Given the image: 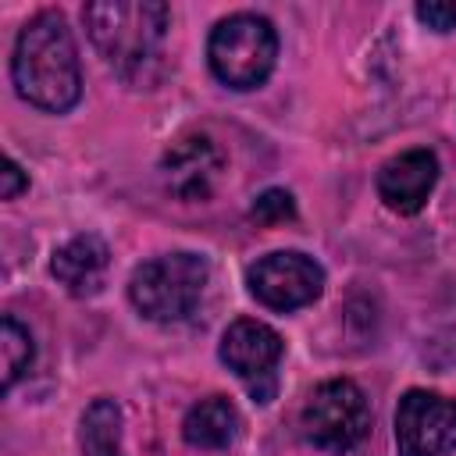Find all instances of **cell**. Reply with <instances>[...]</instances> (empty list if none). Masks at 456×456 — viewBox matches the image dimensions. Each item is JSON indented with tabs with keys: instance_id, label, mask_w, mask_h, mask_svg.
<instances>
[{
	"instance_id": "cell-17",
	"label": "cell",
	"mask_w": 456,
	"mask_h": 456,
	"mask_svg": "<svg viewBox=\"0 0 456 456\" xmlns=\"http://www.w3.org/2000/svg\"><path fill=\"white\" fill-rule=\"evenodd\" d=\"M0 178H4V185H0V196L4 200H14L21 189H28V178H25V171L7 157L4 160V171H0Z\"/></svg>"
},
{
	"instance_id": "cell-9",
	"label": "cell",
	"mask_w": 456,
	"mask_h": 456,
	"mask_svg": "<svg viewBox=\"0 0 456 456\" xmlns=\"http://www.w3.org/2000/svg\"><path fill=\"white\" fill-rule=\"evenodd\" d=\"M438 182V157L431 150H406L381 164L378 196L395 214H417Z\"/></svg>"
},
{
	"instance_id": "cell-14",
	"label": "cell",
	"mask_w": 456,
	"mask_h": 456,
	"mask_svg": "<svg viewBox=\"0 0 456 456\" xmlns=\"http://www.w3.org/2000/svg\"><path fill=\"white\" fill-rule=\"evenodd\" d=\"M0 349H4V388H11L28 370L32 353H36L28 328H21L11 314L0 321Z\"/></svg>"
},
{
	"instance_id": "cell-6",
	"label": "cell",
	"mask_w": 456,
	"mask_h": 456,
	"mask_svg": "<svg viewBox=\"0 0 456 456\" xmlns=\"http://www.w3.org/2000/svg\"><path fill=\"white\" fill-rule=\"evenodd\" d=\"M399 456H449L456 449V399L410 388L395 406Z\"/></svg>"
},
{
	"instance_id": "cell-16",
	"label": "cell",
	"mask_w": 456,
	"mask_h": 456,
	"mask_svg": "<svg viewBox=\"0 0 456 456\" xmlns=\"http://www.w3.org/2000/svg\"><path fill=\"white\" fill-rule=\"evenodd\" d=\"M417 18L435 28V32H452L456 28V4H442V0H420L417 4Z\"/></svg>"
},
{
	"instance_id": "cell-2",
	"label": "cell",
	"mask_w": 456,
	"mask_h": 456,
	"mask_svg": "<svg viewBox=\"0 0 456 456\" xmlns=\"http://www.w3.org/2000/svg\"><path fill=\"white\" fill-rule=\"evenodd\" d=\"M82 21L103 61L128 78L142 75L146 64L157 61L164 36L171 28V14L164 4H125V0L86 4Z\"/></svg>"
},
{
	"instance_id": "cell-15",
	"label": "cell",
	"mask_w": 456,
	"mask_h": 456,
	"mask_svg": "<svg viewBox=\"0 0 456 456\" xmlns=\"http://www.w3.org/2000/svg\"><path fill=\"white\" fill-rule=\"evenodd\" d=\"M249 217H253L256 224H285V221L296 217V200H292V192H285V189H267V192H260V196L253 200Z\"/></svg>"
},
{
	"instance_id": "cell-10",
	"label": "cell",
	"mask_w": 456,
	"mask_h": 456,
	"mask_svg": "<svg viewBox=\"0 0 456 456\" xmlns=\"http://www.w3.org/2000/svg\"><path fill=\"white\" fill-rule=\"evenodd\" d=\"M281 338L274 328H267L264 321H235L228 324V331L221 335V360L246 381H260V378H271V370L278 367L281 360Z\"/></svg>"
},
{
	"instance_id": "cell-12",
	"label": "cell",
	"mask_w": 456,
	"mask_h": 456,
	"mask_svg": "<svg viewBox=\"0 0 456 456\" xmlns=\"http://www.w3.org/2000/svg\"><path fill=\"white\" fill-rule=\"evenodd\" d=\"M182 438L192 449H228L239 438V410L224 395H207L189 406L182 420Z\"/></svg>"
},
{
	"instance_id": "cell-11",
	"label": "cell",
	"mask_w": 456,
	"mask_h": 456,
	"mask_svg": "<svg viewBox=\"0 0 456 456\" xmlns=\"http://www.w3.org/2000/svg\"><path fill=\"white\" fill-rule=\"evenodd\" d=\"M107 267H110V249L93 232L71 235L64 246L53 249V260H50L53 278L71 296H93V292H100V285L107 278Z\"/></svg>"
},
{
	"instance_id": "cell-7",
	"label": "cell",
	"mask_w": 456,
	"mask_h": 456,
	"mask_svg": "<svg viewBox=\"0 0 456 456\" xmlns=\"http://www.w3.org/2000/svg\"><path fill=\"white\" fill-rule=\"evenodd\" d=\"M246 285L256 296V303H264L267 310H299L306 303H314L324 289V271L314 256L296 253V249H278L260 256L249 271H246Z\"/></svg>"
},
{
	"instance_id": "cell-3",
	"label": "cell",
	"mask_w": 456,
	"mask_h": 456,
	"mask_svg": "<svg viewBox=\"0 0 456 456\" xmlns=\"http://www.w3.org/2000/svg\"><path fill=\"white\" fill-rule=\"evenodd\" d=\"M207 278H210V264L203 256L185 253V249L164 253L132 271L128 299L150 321H160V324L185 321L200 306Z\"/></svg>"
},
{
	"instance_id": "cell-1",
	"label": "cell",
	"mask_w": 456,
	"mask_h": 456,
	"mask_svg": "<svg viewBox=\"0 0 456 456\" xmlns=\"http://www.w3.org/2000/svg\"><path fill=\"white\" fill-rule=\"evenodd\" d=\"M11 78L18 96L46 114H64L78 103L82 96L78 50L61 11H39L18 32Z\"/></svg>"
},
{
	"instance_id": "cell-13",
	"label": "cell",
	"mask_w": 456,
	"mask_h": 456,
	"mask_svg": "<svg viewBox=\"0 0 456 456\" xmlns=\"http://www.w3.org/2000/svg\"><path fill=\"white\" fill-rule=\"evenodd\" d=\"M82 452L86 456H125L121 449V410L114 399H93L82 413Z\"/></svg>"
},
{
	"instance_id": "cell-5",
	"label": "cell",
	"mask_w": 456,
	"mask_h": 456,
	"mask_svg": "<svg viewBox=\"0 0 456 456\" xmlns=\"http://www.w3.org/2000/svg\"><path fill=\"white\" fill-rule=\"evenodd\" d=\"M299 428L306 442H314L317 449L349 452L353 445L363 442L370 428V406H367L363 388L349 378L321 381L299 410Z\"/></svg>"
},
{
	"instance_id": "cell-8",
	"label": "cell",
	"mask_w": 456,
	"mask_h": 456,
	"mask_svg": "<svg viewBox=\"0 0 456 456\" xmlns=\"http://www.w3.org/2000/svg\"><path fill=\"white\" fill-rule=\"evenodd\" d=\"M224 171V157L210 135H182L160 160V175L171 196L185 203L210 200Z\"/></svg>"
},
{
	"instance_id": "cell-4",
	"label": "cell",
	"mask_w": 456,
	"mask_h": 456,
	"mask_svg": "<svg viewBox=\"0 0 456 456\" xmlns=\"http://www.w3.org/2000/svg\"><path fill=\"white\" fill-rule=\"evenodd\" d=\"M274 57H278L274 25L249 11L221 18L207 43L210 71L228 89H256L274 71Z\"/></svg>"
}]
</instances>
